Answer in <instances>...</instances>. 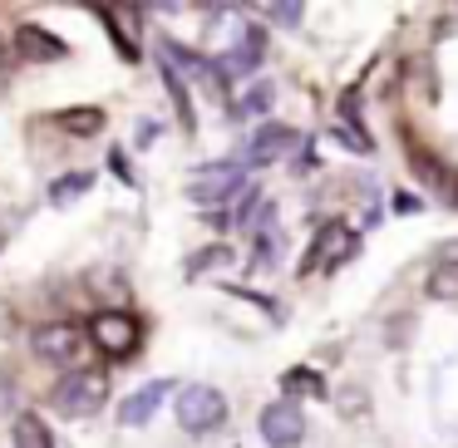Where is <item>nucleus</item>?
Returning <instances> with one entry per match:
<instances>
[{"label": "nucleus", "mask_w": 458, "mask_h": 448, "mask_svg": "<svg viewBox=\"0 0 458 448\" xmlns=\"http://www.w3.org/2000/svg\"><path fill=\"white\" fill-rule=\"evenodd\" d=\"M21 55H30V60H64V40H55L50 30H40V25H25L21 30Z\"/></svg>", "instance_id": "nucleus-11"}, {"label": "nucleus", "mask_w": 458, "mask_h": 448, "mask_svg": "<svg viewBox=\"0 0 458 448\" xmlns=\"http://www.w3.org/2000/svg\"><path fill=\"white\" fill-rule=\"evenodd\" d=\"M414 173L424 178V188H434V192H444V198H454L458 202V182H454V173L448 168H438L428 153H414Z\"/></svg>", "instance_id": "nucleus-12"}, {"label": "nucleus", "mask_w": 458, "mask_h": 448, "mask_svg": "<svg viewBox=\"0 0 458 448\" xmlns=\"http://www.w3.org/2000/svg\"><path fill=\"white\" fill-rule=\"evenodd\" d=\"M261 438H267L271 448H296L301 438H306V418H301L296 404H267L261 409Z\"/></svg>", "instance_id": "nucleus-4"}, {"label": "nucleus", "mask_w": 458, "mask_h": 448, "mask_svg": "<svg viewBox=\"0 0 458 448\" xmlns=\"http://www.w3.org/2000/svg\"><path fill=\"white\" fill-rule=\"evenodd\" d=\"M281 399H286V404H296V399H326V379H320L316 369L296 365V369L281 375Z\"/></svg>", "instance_id": "nucleus-10"}, {"label": "nucleus", "mask_w": 458, "mask_h": 448, "mask_svg": "<svg viewBox=\"0 0 458 448\" xmlns=\"http://www.w3.org/2000/svg\"><path fill=\"white\" fill-rule=\"evenodd\" d=\"M60 123L74 133V139H94V133L104 129V114L99 109H70V114H60Z\"/></svg>", "instance_id": "nucleus-16"}, {"label": "nucleus", "mask_w": 458, "mask_h": 448, "mask_svg": "<svg viewBox=\"0 0 458 448\" xmlns=\"http://www.w3.org/2000/svg\"><path fill=\"white\" fill-rule=\"evenodd\" d=\"M227 60H232V70H242V74L257 70V64H261V30H247V35H242V45L227 55Z\"/></svg>", "instance_id": "nucleus-17"}, {"label": "nucleus", "mask_w": 458, "mask_h": 448, "mask_svg": "<svg viewBox=\"0 0 458 448\" xmlns=\"http://www.w3.org/2000/svg\"><path fill=\"white\" fill-rule=\"evenodd\" d=\"M237 182H242V163H212V168H202L198 178L188 182V198L192 202H217V198H227Z\"/></svg>", "instance_id": "nucleus-7"}, {"label": "nucleus", "mask_w": 458, "mask_h": 448, "mask_svg": "<svg viewBox=\"0 0 458 448\" xmlns=\"http://www.w3.org/2000/svg\"><path fill=\"white\" fill-rule=\"evenodd\" d=\"M360 404H365V394H360V389H345V394H340V409H345L350 418L360 414Z\"/></svg>", "instance_id": "nucleus-21"}, {"label": "nucleus", "mask_w": 458, "mask_h": 448, "mask_svg": "<svg viewBox=\"0 0 458 448\" xmlns=\"http://www.w3.org/2000/svg\"><path fill=\"white\" fill-rule=\"evenodd\" d=\"M428 296L434 300H458V261H438L428 271Z\"/></svg>", "instance_id": "nucleus-13"}, {"label": "nucleus", "mask_w": 458, "mask_h": 448, "mask_svg": "<svg viewBox=\"0 0 458 448\" xmlns=\"http://www.w3.org/2000/svg\"><path fill=\"white\" fill-rule=\"evenodd\" d=\"M80 330L74 325H45V330H35V355L40 359H55V365H70L74 355H80Z\"/></svg>", "instance_id": "nucleus-8"}, {"label": "nucleus", "mask_w": 458, "mask_h": 448, "mask_svg": "<svg viewBox=\"0 0 458 448\" xmlns=\"http://www.w3.org/2000/svg\"><path fill=\"white\" fill-rule=\"evenodd\" d=\"M394 212H419V198L414 192H394Z\"/></svg>", "instance_id": "nucleus-23"}, {"label": "nucleus", "mask_w": 458, "mask_h": 448, "mask_svg": "<svg viewBox=\"0 0 458 448\" xmlns=\"http://www.w3.org/2000/svg\"><path fill=\"white\" fill-rule=\"evenodd\" d=\"M104 399H109V375H99V369H80V375H70L60 389H55V404H60L70 418L99 414Z\"/></svg>", "instance_id": "nucleus-2"}, {"label": "nucleus", "mask_w": 458, "mask_h": 448, "mask_svg": "<svg viewBox=\"0 0 458 448\" xmlns=\"http://www.w3.org/2000/svg\"><path fill=\"white\" fill-rule=\"evenodd\" d=\"M227 257H232L227 247H208V251H202V261H192V271H202V266H217V261H227Z\"/></svg>", "instance_id": "nucleus-20"}, {"label": "nucleus", "mask_w": 458, "mask_h": 448, "mask_svg": "<svg viewBox=\"0 0 458 448\" xmlns=\"http://www.w3.org/2000/svg\"><path fill=\"white\" fill-rule=\"evenodd\" d=\"M89 188H94V173H70V178H60L50 188V202H55V207H70V202L84 198Z\"/></svg>", "instance_id": "nucleus-14"}, {"label": "nucleus", "mask_w": 458, "mask_h": 448, "mask_svg": "<svg viewBox=\"0 0 458 448\" xmlns=\"http://www.w3.org/2000/svg\"><path fill=\"white\" fill-rule=\"evenodd\" d=\"M168 379H153V385H143L139 389V394H133V399H123V424H129V428H139V424H148V418H153V409H158L163 404V399H168Z\"/></svg>", "instance_id": "nucleus-9"}, {"label": "nucleus", "mask_w": 458, "mask_h": 448, "mask_svg": "<svg viewBox=\"0 0 458 448\" xmlns=\"http://www.w3.org/2000/svg\"><path fill=\"white\" fill-rule=\"evenodd\" d=\"M355 232L345 227V222H326V232L316 237V247H310V261H306V271H316V266H340V261H350L355 257Z\"/></svg>", "instance_id": "nucleus-6"}, {"label": "nucleus", "mask_w": 458, "mask_h": 448, "mask_svg": "<svg viewBox=\"0 0 458 448\" xmlns=\"http://www.w3.org/2000/svg\"><path fill=\"white\" fill-rule=\"evenodd\" d=\"M15 448H55L50 444V428H45L35 414H21V418H15Z\"/></svg>", "instance_id": "nucleus-15"}, {"label": "nucleus", "mask_w": 458, "mask_h": 448, "mask_svg": "<svg viewBox=\"0 0 458 448\" xmlns=\"http://www.w3.org/2000/svg\"><path fill=\"white\" fill-rule=\"evenodd\" d=\"M301 11H306V5H296V0H291V5H267V15L276 25H301Z\"/></svg>", "instance_id": "nucleus-19"}, {"label": "nucleus", "mask_w": 458, "mask_h": 448, "mask_svg": "<svg viewBox=\"0 0 458 448\" xmlns=\"http://www.w3.org/2000/svg\"><path fill=\"white\" fill-rule=\"evenodd\" d=\"M11 399H15V385H11V375H0V414L11 409Z\"/></svg>", "instance_id": "nucleus-22"}, {"label": "nucleus", "mask_w": 458, "mask_h": 448, "mask_svg": "<svg viewBox=\"0 0 458 448\" xmlns=\"http://www.w3.org/2000/svg\"><path fill=\"white\" fill-rule=\"evenodd\" d=\"M271 104H276V89L271 84H251L247 99H242V114H267Z\"/></svg>", "instance_id": "nucleus-18"}, {"label": "nucleus", "mask_w": 458, "mask_h": 448, "mask_svg": "<svg viewBox=\"0 0 458 448\" xmlns=\"http://www.w3.org/2000/svg\"><path fill=\"white\" fill-rule=\"evenodd\" d=\"M222 418H227V399H222V389L188 385L178 394V424L188 428V434H212V428H222Z\"/></svg>", "instance_id": "nucleus-1"}, {"label": "nucleus", "mask_w": 458, "mask_h": 448, "mask_svg": "<svg viewBox=\"0 0 458 448\" xmlns=\"http://www.w3.org/2000/svg\"><path fill=\"white\" fill-rule=\"evenodd\" d=\"M89 335L104 355H133V345H139V320L123 316V310H99L89 320Z\"/></svg>", "instance_id": "nucleus-3"}, {"label": "nucleus", "mask_w": 458, "mask_h": 448, "mask_svg": "<svg viewBox=\"0 0 458 448\" xmlns=\"http://www.w3.org/2000/svg\"><path fill=\"white\" fill-rule=\"evenodd\" d=\"M291 148H296V129H286V123H261V129L251 133L242 163H247V168H267V163H281Z\"/></svg>", "instance_id": "nucleus-5"}]
</instances>
